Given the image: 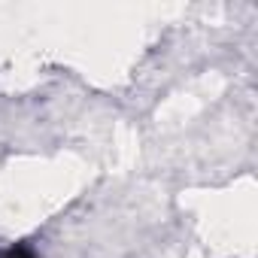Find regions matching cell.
Returning <instances> with one entry per match:
<instances>
[{
	"mask_svg": "<svg viewBox=\"0 0 258 258\" xmlns=\"http://www.w3.org/2000/svg\"><path fill=\"white\" fill-rule=\"evenodd\" d=\"M0 258H34L28 246H0Z\"/></svg>",
	"mask_w": 258,
	"mask_h": 258,
	"instance_id": "6da1fadb",
	"label": "cell"
}]
</instances>
